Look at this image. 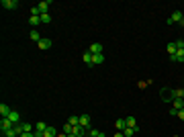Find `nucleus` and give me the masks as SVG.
Here are the masks:
<instances>
[{"label": "nucleus", "instance_id": "nucleus-1", "mask_svg": "<svg viewBox=\"0 0 184 137\" xmlns=\"http://www.w3.org/2000/svg\"><path fill=\"white\" fill-rule=\"evenodd\" d=\"M160 98H162L164 103L172 104V100H174V90H172V88H162V92H160Z\"/></svg>", "mask_w": 184, "mask_h": 137}, {"label": "nucleus", "instance_id": "nucleus-2", "mask_svg": "<svg viewBox=\"0 0 184 137\" xmlns=\"http://www.w3.org/2000/svg\"><path fill=\"white\" fill-rule=\"evenodd\" d=\"M13 127H14L13 121H10L8 117H2V121H0V129H2V133H4V131H8V129H13Z\"/></svg>", "mask_w": 184, "mask_h": 137}, {"label": "nucleus", "instance_id": "nucleus-3", "mask_svg": "<svg viewBox=\"0 0 184 137\" xmlns=\"http://www.w3.org/2000/svg\"><path fill=\"white\" fill-rule=\"evenodd\" d=\"M2 6L6 8V10H14V8L19 6V0H2Z\"/></svg>", "mask_w": 184, "mask_h": 137}, {"label": "nucleus", "instance_id": "nucleus-4", "mask_svg": "<svg viewBox=\"0 0 184 137\" xmlns=\"http://www.w3.org/2000/svg\"><path fill=\"white\" fill-rule=\"evenodd\" d=\"M49 6H51V2H49V0H43V2H39V4H37V8H39V13H41V14L47 13Z\"/></svg>", "mask_w": 184, "mask_h": 137}, {"label": "nucleus", "instance_id": "nucleus-5", "mask_svg": "<svg viewBox=\"0 0 184 137\" xmlns=\"http://www.w3.org/2000/svg\"><path fill=\"white\" fill-rule=\"evenodd\" d=\"M170 19H172V23H180V25H182V21H184V14L180 13V10H174Z\"/></svg>", "mask_w": 184, "mask_h": 137}, {"label": "nucleus", "instance_id": "nucleus-6", "mask_svg": "<svg viewBox=\"0 0 184 137\" xmlns=\"http://www.w3.org/2000/svg\"><path fill=\"white\" fill-rule=\"evenodd\" d=\"M172 109L182 110L184 109V98H174V100H172Z\"/></svg>", "mask_w": 184, "mask_h": 137}, {"label": "nucleus", "instance_id": "nucleus-7", "mask_svg": "<svg viewBox=\"0 0 184 137\" xmlns=\"http://www.w3.org/2000/svg\"><path fill=\"white\" fill-rule=\"evenodd\" d=\"M90 121H92V119H90V115H82L80 117V125L84 127V129H90Z\"/></svg>", "mask_w": 184, "mask_h": 137}, {"label": "nucleus", "instance_id": "nucleus-8", "mask_svg": "<svg viewBox=\"0 0 184 137\" xmlns=\"http://www.w3.org/2000/svg\"><path fill=\"white\" fill-rule=\"evenodd\" d=\"M8 119H10V121H13L14 125H16V123H20V113H19V110H10Z\"/></svg>", "mask_w": 184, "mask_h": 137}, {"label": "nucleus", "instance_id": "nucleus-9", "mask_svg": "<svg viewBox=\"0 0 184 137\" xmlns=\"http://www.w3.org/2000/svg\"><path fill=\"white\" fill-rule=\"evenodd\" d=\"M88 51H90L92 55H96V53H102V45H100V43H92Z\"/></svg>", "mask_w": 184, "mask_h": 137}, {"label": "nucleus", "instance_id": "nucleus-10", "mask_svg": "<svg viewBox=\"0 0 184 137\" xmlns=\"http://www.w3.org/2000/svg\"><path fill=\"white\" fill-rule=\"evenodd\" d=\"M51 43H53L51 39H41V41L37 43V45H39V49H43V51H45V49H49V47H51Z\"/></svg>", "mask_w": 184, "mask_h": 137}, {"label": "nucleus", "instance_id": "nucleus-11", "mask_svg": "<svg viewBox=\"0 0 184 137\" xmlns=\"http://www.w3.org/2000/svg\"><path fill=\"white\" fill-rule=\"evenodd\" d=\"M170 59H172V62H184V49H178L176 55H172Z\"/></svg>", "mask_w": 184, "mask_h": 137}, {"label": "nucleus", "instance_id": "nucleus-12", "mask_svg": "<svg viewBox=\"0 0 184 137\" xmlns=\"http://www.w3.org/2000/svg\"><path fill=\"white\" fill-rule=\"evenodd\" d=\"M102 62H104V55H102V53H96V55H92V66H100Z\"/></svg>", "mask_w": 184, "mask_h": 137}, {"label": "nucleus", "instance_id": "nucleus-13", "mask_svg": "<svg viewBox=\"0 0 184 137\" xmlns=\"http://www.w3.org/2000/svg\"><path fill=\"white\" fill-rule=\"evenodd\" d=\"M43 137H57V131L53 127H47V129L43 131Z\"/></svg>", "mask_w": 184, "mask_h": 137}, {"label": "nucleus", "instance_id": "nucleus-14", "mask_svg": "<svg viewBox=\"0 0 184 137\" xmlns=\"http://www.w3.org/2000/svg\"><path fill=\"white\" fill-rule=\"evenodd\" d=\"M10 110H13V109H10L8 104H0V115H2V117H8V115H10Z\"/></svg>", "mask_w": 184, "mask_h": 137}, {"label": "nucleus", "instance_id": "nucleus-15", "mask_svg": "<svg viewBox=\"0 0 184 137\" xmlns=\"http://www.w3.org/2000/svg\"><path fill=\"white\" fill-rule=\"evenodd\" d=\"M135 133H137V127H125V131H123L125 137H131V135H135Z\"/></svg>", "mask_w": 184, "mask_h": 137}, {"label": "nucleus", "instance_id": "nucleus-16", "mask_svg": "<svg viewBox=\"0 0 184 137\" xmlns=\"http://www.w3.org/2000/svg\"><path fill=\"white\" fill-rule=\"evenodd\" d=\"M115 127H117V131H125V127H127L125 119H119V121H115Z\"/></svg>", "mask_w": 184, "mask_h": 137}, {"label": "nucleus", "instance_id": "nucleus-17", "mask_svg": "<svg viewBox=\"0 0 184 137\" xmlns=\"http://www.w3.org/2000/svg\"><path fill=\"white\" fill-rule=\"evenodd\" d=\"M82 59H84V63H88V66H92V53H90V51H84V55H82Z\"/></svg>", "mask_w": 184, "mask_h": 137}, {"label": "nucleus", "instance_id": "nucleus-18", "mask_svg": "<svg viewBox=\"0 0 184 137\" xmlns=\"http://www.w3.org/2000/svg\"><path fill=\"white\" fill-rule=\"evenodd\" d=\"M176 51H178V49H176V43H168V55L172 57V55H176Z\"/></svg>", "mask_w": 184, "mask_h": 137}, {"label": "nucleus", "instance_id": "nucleus-19", "mask_svg": "<svg viewBox=\"0 0 184 137\" xmlns=\"http://www.w3.org/2000/svg\"><path fill=\"white\" fill-rule=\"evenodd\" d=\"M49 125L47 123H43V121H37V127H35V131H45Z\"/></svg>", "mask_w": 184, "mask_h": 137}, {"label": "nucleus", "instance_id": "nucleus-20", "mask_svg": "<svg viewBox=\"0 0 184 137\" xmlns=\"http://www.w3.org/2000/svg\"><path fill=\"white\" fill-rule=\"evenodd\" d=\"M125 123H127V127H137L135 117H127V119H125Z\"/></svg>", "mask_w": 184, "mask_h": 137}, {"label": "nucleus", "instance_id": "nucleus-21", "mask_svg": "<svg viewBox=\"0 0 184 137\" xmlns=\"http://www.w3.org/2000/svg\"><path fill=\"white\" fill-rule=\"evenodd\" d=\"M174 98H184V88H174Z\"/></svg>", "mask_w": 184, "mask_h": 137}, {"label": "nucleus", "instance_id": "nucleus-22", "mask_svg": "<svg viewBox=\"0 0 184 137\" xmlns=\"http://www.w3.org/2000/svg\"><path fill=\"white\" fill-rule=\"evenodd\" d=\"M39 23H41V16H31L29 19V25H33V27H37Z\"/></svg>", "mask_w": 184, "mask_h": 137}, {"label": "nucleus", "instance_id": "nucleus-23", "mask_svg": "<svg viewBox=\"0 0 184 137\" xmlns=\"http://www.w3.org/2000/svg\"><path fill=\"white\" fill-rule=\"evenodd\" d=\"M29 37H31V39H33L35 43H39V41H41V37H39V33H37V31H35V29H33V31H31V35H29Z\"/></svg>", "mask_w": 184, "mask_h": 137}, {"label": "nucleus", "instance_id": "nucleus-24", "mask_svg": "<svg viewBox=\"0 0 184 137\" xmlns=\"http://www.w3.org/2000/svg\"><path fill=\"white\" fill-rule=\"evenodd\" d=\"M4 137H19V133H16V131H14V127H13V129L4 131Z\"/></svg>", "mask_w": 184, "mask_h": 137}, {"label": "nucleus", "instance_id": "nucleus-25", "mask_svg": "<svg viewBox=\"0 0 184 137\" xmlns=\"http://www.w3.org/2000/svg\"><path fill=\"white\" fill-rule=\"evenodd\" d=\"M49 21H51V16H49V13L41 14V23H49Z\"/></svg>", "mask_w": 184, "mask_h": 137}, {"label": "nucleus", "instance_id": "nucleus-26", "mask_svg": "<svg viewBox=\"0 0 184 137\" xmlns=\"http://www.w3.org/2000/svg\"><path fill=\"white\" fill-rule=\"evenodd\" d=\"M25 131H33V125L31 123H23V133H25Z\"/></svg>", "mask_w": 184, "mask_h": 137}, {"label": "nucleus", "instance_id": "nucleus-27", "mask_svg": "<svg viewBox=\"0 0 184 137\" xmlns=\"http://www.w3.org/2000/svg\"><path fill=\"white\" fill-rule=\"evenodd\" d=\"M20 137H35V131H25V133H20Z\"/></svg>", "mask_w": 184, "mask_h": 137}, {"label": "nucleus", "instance_id": "nucleus-28", "mask_svg": "<svg viewBox=\"0 0 184 137\" xmlns=\"http://www.w3.org/2000/svg\"><path fill=\"white\" fill-rule=\"evenodd\" d=\"M178 117H180V119L184 121V109H182V110H178Z\"/></svg>", "mask_w": 184, "mask_h": 137}, {"label": "nucleus", "instance_id": "nucleus-29", "mask_svg": "<svg viewBox=\"0 0 184 137\" xmlns=\"http://www.w3.org/2000/svg\"><path fill=\"white\" fill-rule=\"evenodd\" d=\"M115 137H125V135H123V131H117V133H115Z\"/></svg>", "mask_w": 184, "mask_h": 137}, {"label": "nucleus", "instance_id": "nucleus-30", "mask_svg": "<svg viewBox=\"0 0 184 137\" xmlns=\"http://www.w3.org/2000/svg\"><path fill=\"white\" fill-rule=\"evenodd\" d=\"M68 137H78V135H74V133H70V135H68Z\"/></svg>", "mask_w": 184, "mask_h": 137}, {"label": "nucleus", "instance_id": "nucleus-31", "mask_svg": "<svg viewBox=\"0 0 184 137\" xmlns=\"http://www.w3.org/2000/svg\"><path fill=\"white\" fill-rule=\"evenodd\" d=\"M182 27H184V23H182Z\"/></svg>", "mask_w": 184, "mask_h": 137}, {"label": "nucleus", "instance_id": "nucleus-32", "mask_svg": "<svg viewBox=\"0 0 184 137\" xmlns=\"http://www.w3.org/2000/svg\"><path fill=\"white\" fill-rule=\"evenodd\" d=\"M182 23H184V21H182Z\"/></svg>", "mask_w": 184, "mask_h": 137}]
</instances>
